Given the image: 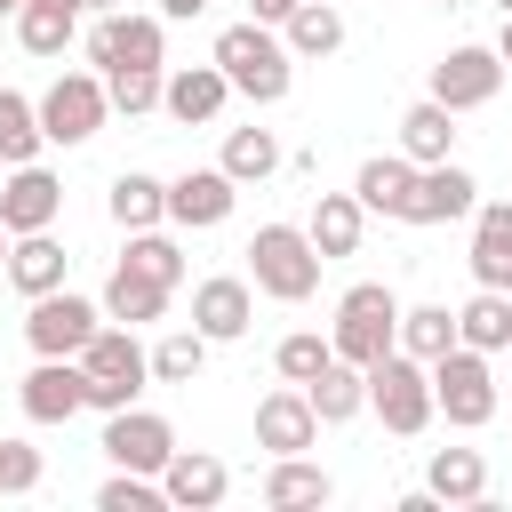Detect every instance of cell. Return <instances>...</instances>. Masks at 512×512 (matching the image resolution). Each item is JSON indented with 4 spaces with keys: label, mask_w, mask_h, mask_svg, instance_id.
<instances>
[{
    "label": "cell",
    "mask_w": 512,
    "mask_h": 512,
    "mask_svg": "<svg viewBox=\"0 0 512 512\" xmlns=\"http://www.w3.org/2000/svg\"><path fill=\"white\" fill-rule=\"evenodd\" d=\"M40 144H48L40 136V104H24L16 88H0V168H24Z\"/></svg>",
    "instance_id": "836d02e7"
},
{
    "label": "cell",
    "mask_w": 512,
    "mask_h": 512,
    "mask_svg": "<svg viewBox=\"0 0 512 512\" xmlns=\"http://www.w3.org/2000/svg\"><path fill=\"white\" fill-rule=\"evenodd\" d=\"M496 8H504V16H512V0H496Z\"/></svg>",
    "instance_id": "c3c4849f"
},
{
    "label": "cell",
    "mask_w": 512,
    "mask_h": 512,
    "mask_svg": "<svg viewBox=\"0 0 512 512\" xmlns=\"http://www.w3.org/2000/svg\"><path fill=\"white\" fill-rule=\"evenodd\" d=\"M104 456H112L120 472H152V480H160V464L176 456V432H168V416H152V408H112V416H104Z\"/></svg>",
    "instance_id": "9c48e42d"
},
{
    "label": "cell",
    "mask_w": 512,
    "mask_h": 512,
    "mask_svg": "<svg viewBox=\"0 0 512 512\" xmlns=\"http://www.w3.org/2000/svg\"><path fill=\"white\" fill-rule=\"evenodd\" d=\"M56 208H64V184H56L48 168H32V160L0 184V232H8V240H16V232H48Z\"/></svg>",
    "instance_id": "7c38bea8"
},
{
    "label": "cell",
    "mask_w": 512,
    "mask_h": 512,
    "mask_svg": "<svg viewBox=\"0 0 512 512\" xmlns=\"http://www.w3.org/2000/svg\"><path fill=\"white\" fill-rule=\"evenodd\" d=\"M248 320H256V296H248V280H200V288H192V328H200L208 344H232V336H248Z\"/></svg>",
    "instance_id": "e0dca14e"
},
{
    "label": "cell",
    "mask_w": 512,
    "mask_h": 512,
    "mask_svg": "<svg viewBox=\"0 0 512 512\" xmlns=\"http://www.w3.org/2000/svg\"><path fill=\"white\" fill-rule=\"evenodd\" d=\"M448 8H456V0H448Z\"/></svg>",
    "instance_id": "f907efd6"
},
{
    "label": "cell",
    "mask_w": 512,
    "mask_h": 512,
    "mask_svg": "<svg viewBox=\"0 0 512 512\" xmlns=\"http://www.w3.org/2000/svg\"><path fill=\"white\" fill-rule=\"evenodd\" d=\"M432 368V408L448 416V424H488L496 416V376H488V352H472V344H448L440 360H424Z\"/></svg>",
    "instance_id": "8992f818"
},
{
    "label": "cell",
    "mask_w": 512,
    "mask_h": 512,
    "mask_svg": "<svg viewBox=\"0 0 512 512\" xmlns=\"http://www.w3.org/2000/svg\"><path fill=\"white\" fill-rule=\"evenodd\" d=\"M272 168H280V136L272 128H232L224 136V176L232 184H264Z\"/></svg>",
    "instance_id": "d6a6232c"
},
{
    "label": "cell",
    "mask_w": 512,
    "mask_h": 512,
    "mask_svg": "<svg viewBox=\"0 0 512 512\" xmlns=\"http://www.w3.org/2000/svg\"><path fill=\"white\" fill-rule=\"evenodd\" d=\"M160 216H168V184L160 176H136V168L112 176V224L120 232H152Z\"/></svg>",
    "instance_id": "1f68e13d"
},
{
    "label": "cell",
    "mask_w": 512,
    "mask_h": 512,
    "mask_svg": "<svg viewBox=\"0 0 512 512\" xmlns=\"http://www.w3.org/2000/svg\"><path fill=\"white\" fill-rule=\"evenodd\" d=\"M360 376H368V408L384 416V432H400V440H408V432H424V424H432V368H424L416 352H400V344H392V352H376Z\"/></svg>",
    "instance_id": "7a4b0ae2"
},
{
    "label": "cell",
    "mask_w": 512,
    "mask_h": 512,
    "mask_svg": "<svg viewBox=\"0 0 512 512\" xmlns=\"http://www.w3.org/2000/svg\"><path fill=\"white\" fill-rule=\"evenodd\" d=\"M232 200H240V184H232L224 168H184V176L168 184V224L208 232V224H224V216H232Z\"/></svg>",
    "instance_id": "4fadbf2b"
},
{
    "label": "cell",
    "mask_w": 512,
    "mask_h": 512,
    "mask_svg": "<svg viewBox=\"0 0 512 512\" xmlns=\"http://www.w3.org/2000/svg\"><path fill=\"white\" fill-rule=\"evenodd\" d=\"M120 264H136V272H152V280H168V288L184 280V248H176V240H160V232H136Z\"/></svg>",
    "instance_id": "ab89813d"
},
{
    "label": "cell",
    "mask_w": 512,
    "mask_h": 512,
    "mask_svg": "<svg viewBox=\"0 0 512 512\" xmlns=\"http://www.w3.org/2000/svg\"><path fill=\"white\" fill-rule=\"evenodd\" d=\"M200 360H208V336H200V328H176V336L152 344V376H160V384H192Z\"/></svg>",
    "instance_id": "8d00e7d4"
},
{
    "label": "cell",
    "mask_w": 512,
    "mask_h": 512,
    "mask_svg": "<svg viewBox=\"0 0 512 512\" xmlns=\"http://www.w3.org/2000/svg\"><path fill=\"white\" fill-rule=\"evenodd\" d=\"M504 88V56L496 48H448L440 64H432V104H448V112H472V104H488Z\"/></svg>",
    "instance_id": "30bf717a"
},
{
    "label": "cell",
    "mask_w": 512,
    "mask_h": 512,
    "mask_svg": "<svg viewBox=\"0 0 512 512\" xmlns=\"http://www.w3.org/2000/svg\"><path fill=\"white\" fill-rule=\"evenodd\" d=\"M472 280L480 288H504L512 280V200H488L472 216Z\"/></svg>",
    "instance_id": "ffe728a7"
},
{
    "label": "cell",
    "mask_w": 512,
    "mask_h": 512,
    "mask_svg": "<svg viewBox=\"0 0 512 512\" xmlns=\"http://www.w3.org/2000/svg\"><path fill=\"white\" fill-rule=\"evenodd\" d=\"M80 8H112V0H80Z\"/></svg>",
    "instance_id": "7dc6e473"
},
{
    "label": "cell",
    "mask_w": 512,
    "mask_h": 512,
    "mask_svg": "<svg viewBox=\"0 0 512 512\" xmlns=\"http://www.w3.org/2000/svg\"><path fill=\"white\" fill-rule=\"evenodd\" d=\"M328 360H336V344H328V336H312V328L280 336V376H288V384H312Z\"/></svg>",
    "instance_id": "74e56055"
},
{
    "label": "cell",
    "mask_w": 512,
    "mask_h": 512,
    "mask_svg": "<svg viewBox=\"0 0 512 512\" xmlns=\"http://www.w3.org/2000/svg\"><path fill=\"white\" fill-rule=\"evenodd\" d=\"M104 312L112 320H160L168 312V280H152V272H136V264H112V280H104Z\"/></svg>",
    "instance_id": "d4e9b609"
},
{
    "label": "cell",
    "mask_w": 512,
    "mask_h": 512,
    "mask_svg": "<svg viewBox=\"0 0 512 512\" xmlns=\"http://www.w3.org/2000/svg\"><path fill=\"white\" fill-rule=\"evenodd\" d=\"M336 496V480L320 472V464H304V456H280L272 472H264V504L272 512H312V504H328Z\"/></svg>",
    "instance_id": "603a6c76"
},
{
    "label": "cell",
    "mask_w": 512,
    "mask_h": 512,
    "mask_svg": "<svg viewBox=\"0 0 512 512\" xmlns=\"http://www.w3.org/2000/svg\"><path fill=\"white\" fill-rule=\"evenodd\" d=\"M88 56L112 72V64H160V16H104L96 32H88Z\"/></svg>",
    "instance_id": "ac0fdd59"
},
{
    "label": "cell",
    "mask_w": 512,
    "mask_h": 512,
    "mask_svg": "<svg viewBox=\"0 0 512 512\" xmlns=\"http://www.w3.org/2000/svg\"><path fill=\"white\" fill-rule=\"evenodd\" d=\"M248 8H256V24H288V8H296V0H248Z\"/></svg>",
    "instance_id": "b9f144b4"
},
{
    "label": "cell",
    "mask_w": 512,
    "mask_h": 512,
    "mask_svg": "<svg viewBox=\"0 0 512 512\" xmlns=\"http://www.w3.org/2000/svg\"><path fill=\"white\" fill-rule=\"evenodd\" d=\"M336 360H352V368H368L376 352H392L400 344V296L384 288V280H360V288H344V304H336Z\"/></svg>",
    "instance_id": "277c9868"
},
{
    "label": "cell",
    "mask_w": 512,
    "mask_h": 512,
    "mask_svg": "<svg viewBox=\"0 0 512 512\" xmlns=\"http://www.w3.org/2000/svg\"><path fill=\"white\" fill-rule=\"evenodd\" d=\"M456 344H472V352H504V344H512V296H504V288H480V296L456 312Z\"/></svg>",
    "instance_id": "83f0119b"
},
{
    "label": "cell",
    "mask_w": 512,
    "mask_h": 512,
    "mask_svg": "<svg viewBox=\"0 0 512 512\" xmlns=\"http://www.w3.org/2000/svg\"><path fill=\"white\" fill-rule=\"evenodd\" d=\"M408 192H416V160L408 152L400 160H360V176H352V200L376 208V216H408Z\"/></svg>",
    "instance_id": "44dd1931"
},
{
    "label": "cell",
    "mask_w": 512,
    "mask_h": 512,
    "mask_svg": "<svg viewBox=\"0 0 512 512\" xmlns=\"http://www.w3.org/2000/svg\"><path fill=\"white\" fill-rule=\"evenodd\" d=\"M216 72H224L240 96H256V104H280L288 80H296V72H288V40H280L272 24H256V16L216 32Z\"/></svg>",
    "instance_id": "6da1fadb"
},
{
    "label": "cell",
    "mask_w": 512,
    "mask_h": 512,
    "mask_svg": "<svg viewBox=\"0 0 512 512\" xmlns=\"http://www.w3.org/2000/svg\"><path fill=\"white\" fill-rule=\"evenodd\" d=\"M64 264H72V256H64L48 232H16V240H8V280H16L24 296H48V288H64Z\"/></svg>",
    "instance_id": "7402d4cb"
},
{
    "label": "cell",
    "mask_w": 512,
    "mask_h": 512,
    "mask_svg": "<svg viewBox=\"0 0 512 512\" xmlns=\"http://www.w3.org/2000/svg\"><path fill=\"white\" fill-rule=\"evenodd\" d=\"M168 496L152 488V472H112L104 488H96V512H160Z\"/></svg>",
    "instance_id": "f35d334b"
},
{
    "label": "cell",
    "mask_w": 512,
    "mask_h": 512,
    "mask_svg": "<svg viewBox=\"0 0 512 512\" xmlns=\"http://www.w3.org/2000/svg\"><path fill=\"white\" fill-rule=\"evenodd\" d=\"M24 488H40V448L0 440V496H24Z\"/></svg>",
    "instance_id": "60d3db41"
},
{
    "label": "cell",
    "mask_w": 512,
    "mask_h": 512,
    "mask_svg": "<svg viewBox=\"0 0 512 512\" xmlns=\"http://www.w3.org/2000/svg\"><path fill=\"white\" fill-rule=\"evenodd\" d=\"M256 440H264L272 456H304V448L320 440V416H312L304 384H296V392H264V400H256Z\"/></svg>",
    "instance_id": "2e32d148"
},
{
    "label": "cell",
    "mask_w": 512,
    "mask_h": 512,
    "mask_svg": "<svg viewBox=\"0 0 512 512\" xmlns=\"http://www.w3.org/2000/svg\"><path fill=\"white\" fill-rule=\"evenodd\" d=\"M360 224H368V208H360L352 192H320L304 232H312V248H320V256H352V248H360Z\"/></svg>",
    "instance_id": "cb8c5ba5"
},
{
    "label": "cell",
    "mask_w": 512,
    "mask_h": 512,
    "mask_svg": "<svg viewBox=\"0 0 512 512\" xmlns=\"http://www.w3.org/2000/svg\"><path fill=\"white\" fill-rule=\"evenodd\" d=\"M320 248H312V232H296V224H264L256 240H248V272H256V288L264 296H280V304H304L312 288H320Z\"/></svg>",
    "instance_id": "3957f363"
},
{
    "label": "cell",
    "mask_w": 512,
    "mask_h": 512,
    "mask_svg": "<svg viewBox=\"0 0 512 512\" xmlns=\"http://www.w3.org/2000/svg\"><path fill=\"white\" fill-rule=\"evenodd\" d=\"M104 96H112V112H152L160 104V64H112L104 72Z\"/></svg>",
    "instance_id": "d590c367"
},
{
    "label": "cell",
    "mask_w": 512,
    "mask_h": 512,
    "mask_svg": "<svg viewBox=\"0 0 512 512\" xmlns=\"http://www.w3.org/2000/svg\"><path fill=\"white\" fill-rule=\"evenodd\" d=\"M0 272H8V232H0Z\"/></svg>",
    "instance_id": "f6af8a7d"
},
{
    "label": "cell",
    "mask_w": 512,
    "mask_h": 512,
    "mask_svg": "<svg viewBox=\"0 0 512 512\" xmlns=\"http://www.w3.org/2000/svg\"><path fill=\"white\" fill-rule=\"evenodd\" d=\"M448 144H456V112L424 96V104H416V112L400 120V152H408L416 168H432V160H448Z\"/></svg>",
    "instance_id": "4dcf8cb0"
},
{
    "label": "cell",
    "mask_w": 512,
    "mask_h": 512,
    "mask_svg": "<svg viewBox=\"0 0 512 512\" xmlns=\"http://www.w3.org/2000/svg\"><path fill=\"white\" fill-rule=\"evenodd\" d=\"M280 32H288V56H336L344 48V16L328 0H296Z\"/></svg>",
    "instance_id": "f546056e"
},
{
    "label": "cell",
    "mask_w": 512,
    "mask_h": 512,
    "mask_svg": "<svg viewBox=\"0 0 512 512\" xmlns=\"http://www.w3.org/2000/svg\"><path fill=\"white\" fill-rule=\"evenodd\" d=\"M496 56H504V64H512V16H504V40H496Z\"/></svg>",
    "instance_id": "ee69618b"
},
{
    "label": "cell",
    "mask_w": 512,
    "mask_h": 512,
    "mask_svg": "<svg viewBox=\"0 0 512 512\" xmlns=\"http://www.w3.org/2000/svg\"><path fill=\"white\" fill-rule=\"evenodd\" d=\"M304 400H312V416H320V424H344V416H360V408H368V376H360L352 360H328V368L304 384Z\"/></svg>",
    "instance_id": "484cf974"
},
{
    "label": "cell",
    "mask_w": 512,
    "mask_h": 512,
    "mask_svg": "<svg viewBox=\"0 0 512 512\" xmlns=\"http://www.w3.org/2000/svg\"><path fill=\"white\" fill-rule=\"evenodd\" d=\"M224 96H232V80L216 72V56H208V64H184V72H168V80H160V104H168L184 128H192V120H216V112H224Z\"/></svg>",
    "instance_id": "d6986e66"
},
{
    "label": "cell",
    "mask_w": 512,
    "mask_h": 512,
    "mask_svg": "<svg viewBox=\"0 0 512 512\" xmlns=\"http://www.w3.org/2000/svg\"><path fill=\"white\" fill-rule=\"evenodd\" d=\"M224 488H232V472H224L208 448H176V456L160 464V496H168L176 512H216Z\"/></svg>",
    "instance_id": "5bb4252c"
},
{
    "label": "cell",
    "mask_w": 512,
    "mask_h": 512,
    "mask_svg": "<svg viewBox=\"0 0 512 512\" xmlns=\"http://www.w3.org/2000/svg\"><path fill=\"white\" fill-rule=\"evenodd\" d=\"M80 368H88V408H136V392H144V376H152V352L128 336V328H96L88 344H80Z\"/></svg>",
    "instance_id": "5b68a950"
},
{
    "label": "cell",
    "mask_w": 512,
    "mask_h": 512,
    "mask_svg": "<svg viewBox=\"0 0 512 512\" xmlns=\"http://www.w3.org/2000/svg\"><path fill=\"white\" fill-rule=\"evenodd\" d=\"M424 488H432L440 504H480V496H488V464H480L472 448H432Z\"/></svg>",
    "instance_id": "4316f807"
},
{
    "label": "cell",
    "mask_w": 512,
    "mask_h": 512,
    "mask_svg": "<svg viewBox=\"0 0 512 512\" xmlns=\"http://www.w3.org/2000/svg\"><path fill=\"white\" fill-rule=\"evenodd\" d=\"M448 344H456V312H448V304H416V312H400V352L440 360Z\"/></svg>",
    "instance_id": "e575fe53"
},
{
    "label": "cell",
    "mask_w": 512,
    "mask_h": 512,
    "mask_svg": "<svg viewBox=\"0 0 512 512\" xmlns=\"http://www.w3.org/2000/svg\"><path fill=\"white\" fill-rule=\"evenodd\" d=\"M16 8H24V0H0V16H16Z\"/></svg>",
    "instance_id": "bcb514c9"
},
{
    "label": "cell",
    "mask_w": 512,
    "mask_h": 512,
    "mask_svg": "<svg viewBox=\"0 0 512 512\" xmlns=\"http://www.w3.org/2000/svg\"><path fill=\"white\" fill-rule=\"evenodd\" d=\"M200 8H208V0H160V16H176V24H184V16H200Z\"/></svg>",
    "instance_id": "7bdbcfd3"
},
{
    "label": "cell",
    "mask_w": 512,
    "mask_h": 512,
    "mask_svg": "<svg viewBox=\"0 0 512 512\" xmlns=\"http://www.w3.org/2000/svg\"><path fill=\"white\" fill-rule=\"evenodd\" d=\"M24 336H32V352H40V360H80V344L96 336V304H88V296H72V288H48V296H32Z\"/></svg>",
    "instance_id": "ba28073f"
},
{
    "label": "cell",
    "mask_w": 512,
    "mask_h": 512,
    "mask_svg": "<svg viewBox=\"0 0 512 512\" xmlns=\"http://www.w3.org/2000/svg\"><path fill=\"white\" fill-rule=\"evenodd\" d=\"M16 400H24L32 424H64L72 408H88V368H80V360H40Z\"/></svg>",
    "instance_id": "9a60e30c"
},
{
    "label": "cell",
    "mask_w": 512,
    "mask_h": 512,
    "mask_svg": "<svg viewBox=\"0 0 512 512\" xmlns=\"http://www.w3.org/2000/svg\"><path fill=\"white\" fill-rule=\"evenodd\" d=\"M472 208H480V184L456 160H432V168H416V192H408L400 224H448V216H472Z\"/></svg>",
    "instance_id": "8fae6325"
},
{
    "label": "cell",
    "mask_w": 512,
    "mask_h": 512,
    "mask_svg": "<svg viewBox=\"0 0 512 512\" xmlns=\"http://www.w3.org/2000/svg\"><path fill=\"white\" fill-rule=\"evenodd\" d=\"M72 24H80V0H24V8H16V40H24L32 56H64Z\"/></svg>",
    "instance_id": "f1b7e54d"
},
{
    "label": "cell",
    "mask_w": 512,
    "mask_h": 512,
    "mask_svg": "<svg viewBox=\"0 0 512 512\" xmlns=\"http://www.w3.org/2000/svg\"><path fill=\"white\" fill-rule=\"evenodd\" d=\"M112 96H104V72H64L48 96H40V136L48 144H88L104 128Z\"/></svg>",
    "instance_id": "52a82bcc"
},
{
    "label": "cell",
    "mask_w": 512,
    "mask_h": 512,
    "mask_svg": "<svg viewBox=\"0 0 512 512\" xmlns=\"http://www.w3.org/2000/svg\"><path fill=\"white\" fill-rule=\"evenodd\" d=\"M504 296H512V280H504Z\"/></svg>",
    "instance_id": "681fc988"
}]
</instances>
